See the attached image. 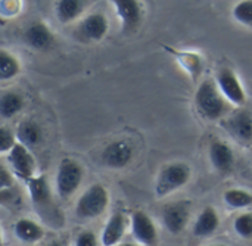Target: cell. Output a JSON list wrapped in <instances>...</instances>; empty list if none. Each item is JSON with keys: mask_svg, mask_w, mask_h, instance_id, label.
I'll return each instance as SVG.
<instances>
[{"mask_svg": "<svg viewBox=\"0 0 252 246\" xmlns=\"http://www.w3.org/2000/svg\"><path fill=\"white\" fill-rule=\"evenodd\" d=\"M22 9V0H0V13L3 18H13Z\"/></svg>", "mask_w": 252, "mask_h": 246, "instance_id": "28", "label": "cell"}, {"mask_svg": "<svg viewBox=\"0 0 252 246\" xmlns=\"http://www.w3.org/2000/svg\"><path fill=\"white\" fill-rule=\"evenodd\" d=\"M83 10H84L83 0H56L55 3V16L63 25H68L75 19H78Z\"/></svg>", "mask_w": 252, "mask_h": 246, "instance_id": "21", "label": "cell"}, {"mask_svg": "<svg viewBox=\"0 0 252 246\" xmlns=\"http://www.w3.org/2000/svg\"><path fill=\"white\" fill-rule=\"evenodd\" d=\"M208 155H210L211 165L220 174H229L233 170L235 154H233L232 148L227 143H224L223 140H219V139L213 140L210 143Z\"/></svg>", "mask_w": 252, "mask_h": 246, "instance_id": "15", "label": "cell"}, {"mask_svg": "<svg viewBox=\"0 0 252 246\" xmlns=\"http://www.w3.org/2000/svg\"><path fill=\"white\" fill-rule=\"evenodd\" d=\"M115 246H137V245H134V244H118V245H115Z\"/></svg>", "mask_w": 252, "mask_h": 246, "instance_id": "32", "label": "cell"}, {"mask_svg": "<svg viewBox=\"0 0 252 246\" xmlns=\"http://www.w3.org/2000/svg\"><path fill=\"white\" fill-rule=\"evenodd\" d=\"M210 246H227V245H210Z\"/></svg>", "mask_w": 252, "mask_h": 246, "instance_id": "33", "label": "cell"}, {"mask_svg": "<svg viewBox=\"0 0 252 246\" xmlns=\"http://www.w3.org/2000/svg\"><path fill=\"white\" fill-rule=\"evenodd\" d=\"M16 140V134H13L7 127H0V152L3 155H7L10 152V149L18 143Z\"/></svg>", "mask_w": 252, "mask_h": 246, "instance_id": "27", "label": "cell"}, {"mask_svg": "<svg viewBox=\"0 0 252 246\" xmlns=\"http://www.w3.org/2000/svg\"><path fill=\"white\" fill-rule=\"evenodd\" d=\"M131 232L134 239L143 246H157L158 232L152 218L145 211H133Z\"/></svg>", "mask_w": 252, "mask_h": 246, "instance_id": "13", "label": "cell"}, {"mask_svg": "<svg viewBox=\"0 0 252 246\" xmlns=\"http://www.w3.org/2000/svg\"><path fill=\"white\" fill-rule=\"evenodd\" d=\"M7 161L10 164V170L19 179L28 182L34 177L35 159L30 152V148H27L25 145L18 142L7 154Z\"/></svg>", "mask_w": 252, "mask_h": 246, "instance_id": "11", "label": "cell"}, {"mask_svg": "<svg viewBox=\"0 0 252 246\" xmlns=\"http://www.w3.org/2000/svg\"><path fill=\"white\" fill-rule=\"evenodd\" d=\"M22 65L19 59L9 50L1 49L0 50V80L1 81H9L13 80L21 74Z\"/></svg>", "mask_w": 252, "mask_h": 246, "instance_id": "23", "label": "cell"}, {"mask_svg": "<svg viewBox=\"0 0 252 246\" xmlns=\"http://www.w3.org/2000/svg\"><path fill=\"white\" fill-rule=\"evenodd\" d=\"M189 221V205L186 202L168 204L162 210V223L171 235L182 233Z\"/></svg>", "mask_w": 252, "mask_h": 246, "instance_id": "14", "label": "cell"}, {"mask_svg": "<svg viewBox=\"0 0 252 246\" xmlns=\"http://www.w3.org/2000/svg\"><path fill=\"white\" fill-rule=\"evenodd\" d=\"M126 227H127L126 215L121 211L114 213L108 218L106 226L102 230V236H100V244H102V246L118 245L120 241L123 239L124 233H126Z\"/></svg>", "mask_w": 252, "mask_h": 246, "instance_id": "16", "label": "cell"}, {"mask_svg": "<svg viewBox=\"0 0 252 246\" xmlns=\"http://www.w3.org/2000/svg\"><path fill=\"white\" fill-rule=\"evenodd\" d=\"M28 184V193L34 204V207L38 208L40 214H46V220L52 223H62L59 220V211L52 199L50 187L44 176H34L31 180L27 182ZM62 226V224H61Z\"/></svg>", "mask_w": 252, "mask_h": 246, "instance_id": "4", "label": "cell"}, {"mask_svg": "<svg viewBox=\"0 0 252 246\" xmlns=\"http://www.w3.org/2000/svg\"><path fill=\"white\" fill-rule=\"evenodd\" d=\"M22 41L35 52H44L55 44V34L46 22L34 21L22 32Z\"/></svg>", "mask_w": 252, "mask_h": 246, "instance_id": "10", "label": "cell"}, {"mask_svg": "<svg viewBox=\"0 0 252 246\" xmlns=\"http://www.w3.org/2000/svg\"><path fill=\"white\" fill-rule=\"evenodd\" d=\"M220 227V217L213 207H207L198 215L193 224V235L196 238H208L217 232Z\"/></svg>", "mask_w": 252, "mask_h": 246, "instance_id": "19", "label": "cell"}, {"mask_svg": "<svg viewBox=\"0 0 252 246\" xmlns=\"http://www.w3.org/2000/svg\"><path fill=\"white\" fill-rule=\"evenodd\" d=\"M229 100L220 92L216 80H202L195 92V108L201 118L205 121H221L230 111Z\"/></svg>", "mask_w": 252, "mask_h": 246, "instance_id": "1", "label": "cell"}, {"mask_svg": "<svg viewBox=\"0 0 252 246\" xmlns=\"http://www.w3.org/2000/svg\"><path fill=\"white\" fill-rule=\"evenodd\" d=\"M233 227H235V232L244 238V239H251L252 238V214L250 213H245V214H241L235 223H233Z\"/></svg>", "mask_w": 252, "mask_h": 246, "instance_id": "26", "label": "cell"}, {"mask_svg": "<svg viewBox=\"0 0 252 246\" xmlns=\"http://www.w3.org/2000/svg\"><path fill=\"white\" fill-rule=\"evenodd\" d=\"M109 205V192L100 184H92L77 201L75 214L81 220H93L100 217Z\"/></svg>", "mask_w": 252, "mask_h": 246, "instance_id": "3", "label": "cell"}, {"mask_svg": "<svg viewBox=\"0 0 252 246\" xmlns=\"http://www.w3.org/2000/svg\"><path fill=\"white\" fill-rule=\"evenodd\" d=\"M47 246H65L63 244H61V242H52V244H49Z\"/></svg>", "mask_w": 252, "mask_h": 246, "instance_id": "31", "label": "cell"}, {"mask_svg": "<svg viewBox=\"0 0 252 246\" xmlns=\"http://www.w3.org/2000/svg\"><path fill=\"white\" fill-rule=\"evenodd\" d=\"M216 83L223 93V96L229 100L232 106L242 108L247 103V92L244 84L241 83L238 74L227 66H223L216 74Z\"/></svg>", "mask_w": 252, "mask_h": 246, "instance_id": "7", "label": "cell"}, {"mask_svg": "<svg viewBox=\"0 0 252 246\" xmlns=\"http://www.w3.org/2000/svg\"><path fill=\"white\" fill-rule=\"evenodd\" d=\"M25 106L24 97L18 92H4L0 97V117L10 120L16 117Z\"/></svg>", "mask_w": 252, "mask_h": 246, "instance_id": "22", "label": "cell"}, {"mask_svg": "<svg viewBox=\"0 0 252 246\" xmlns=\"http://www.w3.org/2000/svg\"><path fill=\"white\" fill-rule=\"evenodd\" d=\"M133 154V146L127 140H114L103 149L100 161L108 168L121 170L131 162Z\"/></svg>", "mask_w": 252, "mask_h": 246, "instance_id": "12", "label": "cell"}, {"mask_svg": "<svg viewBox=\"0 0 252 246\" xmlns=\"http://www.w3.org/2000/svg\"><path fill=\"white\" fill-rule=\"evenodd\" d=\"M192 177V170L185 162H171L162 167L157 177L155 193L158 198L168 196L185 187Z\"/></svg>", "mask_w": 252, "mask_h": 246, "instance_id": "2", "label": "cell"}, {"mask_svg": "<svg viewBox=\"0 0 252 246\" xmlns=\"http://www.w3.org/2000/svg\"><path fill=\"white\" fill-rule=\"evenodd\" d=\"M75 246H97V239L96 235L90 230H84L78 233L75 239Z\"/></svg>", "mask_w": 252, "mask_h": 246, "instance_id": "29", "label": "cell"}, {"mask_svg": "<svg viewBox=\"0 0 252 246\" xmlns=\"http://www.w3.org/2000/svg\"><path fill=\"white\" fill-rule=\"evenodd\" d=\"M223 128L227 134L241 145H252V111L241 108L230 117L221 120Z\"/></svg>", "mask_w": 252, "mask_h": 246, "instance_id": "9", "label": "cell"}, {"mask_svg": "<svg viewBox=\"0 0 252 246\" xmlns=\"http://www.w3.org/2000/svg\"><path fill=\"white\" fill-rule=\"evenodd\" d=\"M164 49L170 50L177 62L183 66V69L190 75V78L193 81L198 80V77L202 74V68H204V62H202V56L196 52H188V50H174L170 46H164Z\"/></svg>", "mask_w": 252, "mask_h": 246, "instance_id": "18", "label": "cell"}, {"mask_svg": "<svg viewBox=\"0 0 252 246\" xmlns=\"http://www.w3.org/2000/svg\"><path fill=\"white\" fill-rule=\"evenodd\" d=\"M108 31H109V21L106 15L102 12H93L84 16L78 22L74 34L80 41L97 43L108 35Z\"/></svg>", "mask_w": 252, "mask_h": 246, "instance_id": "8", "label": "cell"}, {"mask_svg": "<svg viewBox=\"0 0 252 246\" xmlns=\"http://www.w3.org/2000/svg\"><path fill=\"white\" fill-rule=\"evenodd\" d=\"M223 198L224 202L235 210L248 208L252 205V193L244 189H229L227 192H224Z\"/></svg>", "mask_w": 252, "mask_h": 246, "instance_id": "24", "label": "cell"}, {"mask_svg": "<svg viewBox=\"0 0 252 246\" xmlns=\"http://www.w3.org/2000/svg\"><path fill=\"white\" fill-rule=\"evenodd\" d=\"M121 24L124 35L134 34L143 22V4L140 0H109Z\"/></svg>", "mask_w": 252, "mask_h": 246, "instance_id": "6", "label": "cell"}, {"mask_svg": "<svg viewBox=\"0 0 252 246\" xmlns=\"http://www.w3.org/2000/svg\"><path fill=\"white\" fill-rule=\"evenodd\" d=\"M12 177H13L12 171H9L6 165H1V168H0V187L1 189L0 190H7L12 187V184H13Z\"/></svg>", "mask_w": 252, "mask_h": 246, "instance_id": "30", "label": "cell"}, {"mask_svg": "<svg viewBox=\"0 0 252 246\" xmlns=\"http://www.w3.org/2000/svg\"><path fill=\"white\" fill-rule=\"evenodd\" d=\"M232 16L238 24L252 28V0H239L232 9Z\"/></svg>", "mask_w": 252, "mask_h": 246, "instance_id": "25", "label": "cell"}, {"mask_svg": "<svg viewBox=\"0 0 252 246\" xmlns=\"http://www.w3.org/2000/svg\"><path fill=\"white\" fill-rule=\"evenodd\" d=\"M84 168L72 158H63L56 171V192L62 199L72 196L83 183Z\"/></svg>", "mask_w": 252, "mask_h": 246, "instance_id": "5", "label": "cell"}, {"mask_svg": "<svg viewBox=\"0 0 252 246\" xmlns=\"http://www.w3.org/2000/svg\"><path fill=\"white\" fill-rule=\"evenodd\" d=\"M15 236L24 244H37L44 238L43 227L31 218H21L13 227Z\"/></svg>", "mask_w": 252, "mask_h": 246, "instance_id": "20", "label": "cell"}, {"mask_svg": "<svg viewBox=\"0 0 252 246\" xmlns=\"http://www.w3.org/2000/svg\"><path fill=\"white\" fill-rule=\"evenodd\" d=\"M15 134H16L18 142L25 145L27 148H35L44 139L41 125L34 120H24L22 123H19Z\"/></svg>", "mask_w": 252, "mask_h": 246, "instance_id": "17", "label": "cell"}]
</instances>
